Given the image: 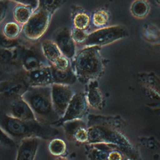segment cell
<instances>
[{
  "mask_svg": "<svg viewBox=\"0 0 160 160\" xmlns=\"http://www.w3.org/2000/svg\"><path fill=\"white\" fill-rule=\"evenodd\" d=\"M29 86H46L53 83L51 64L22 72Z\"/></svg>",
  "mask_w": 160,
  "mask_h": 160,
  "instance_id": "30bf717a",
  "label": "cell"
},
{
  "mask_svg": "<svg viewBox=\"0 0 160 160\" xmlns=\"http://www.w3.org/2000/svg\"><path fill=\"white\" fill-rule=\"evenodd\" d=\"M34 8L29 5L19 4L13 9L12 14L16 22L21 25H23L29 19L32 14Z\"/></svg>",
  "mask_w": 160,
  "mask_h": 160,
  "instance_id": "2e32d148",
  "label": "cell"
},
{
  "mask_svg": "<svg viewBox=\"0 0 160 160\" xmlns=\"http://www.w3.org/2000/svg\"><path fill=\"white\" fill-rule=\"evenodd\" d=\"M85 99L82 94H77L72 96L64 115L59 120H61L62 122L76 120L82 116L85 110Z\"/></svg>",
  "mask_w": 160,
  "mask_h": 160,
  "instance_id": "4fadbf2b",
  "label": "cell"
},
{
  "mask_svg": "<svg viewBox=\"0 0 160 160\" xmlns=\"http://www.w3.org/2000/svg\"><path fill=\"white\" fill-rule=\"evenodd\" d=\"M66 149V146L64 141L59 138L52 139L48 144V150L53 156H62L65 152Z\"/></svg>",
  "mask_w": 160,
  "mask_h": 160,
  "instance_id": "d6986e66",
  "label": "cell"
},
{
  "mask_svg": "<svg viewBox=\"0 0 160 160\" xmlns=\"http://www.w3.org/2000/svg\"><path fill=\"white\" fill-rule=\"evenodd\" d=\"M38 1L39 8L52 14L61 6L62 0H38Z\"/></svg>",
  "mask_w": 160,
  "mask_h": 160,
  "instance_id": "44dd1931",
  "label": "cell"
},
{
  "mask_svg": "<svg viewBox=\"0 0 160 160\" xmlns=\"http://www.w3.org/2000/svg\"><path fill=\"white\" fill-rule=\"evenodd\" d=\"M130 10L134 16L142 18L148 14L149 6L146 0H135L132 3Z\"/></svg>",
  "mask_w": 160,
  "mask_h": 160,
  "instance_id": "e0dca14e",
  "label": "cell"
},
{
  "mask_svg": "<svg viewBox=\"0 0 160 160\" xmlns=\"http://www.w3.org/2000/svg\"><path fill=\"white\" fill-rule=\"evenodd\" d=\"M0 127L13 139L36 136L40 139H49L56 134L55 129L50 124L37 120H21L7 115L0 111Z\"/></svg>",
  "mask_w": 160,
  "mask_h": 160,
  "instance_id": "6da1fadb",
  "label": "cell"
},
{
  "mask_svg": "<svg viewBox=\"0 0 160 160\" xmlns=\"http://www.w3.org/2000/svg\"><path fill=\"white\" fill-rule=\"evenodd\" d=\"M0 142L6 146H12L14 145V141L12 138L8 136L0 127Z\"/></svg>",
  "mask_w": 160,
  "mask_h": 160,
  "instance_id": "4316f807",
  "label": "cell"
},
{
  "mask_svg": "<svg viewBox=\"0 0 160 160\" xmlns=\"http://www.w3.org/2000/svg\"><path fill=\"white\" fill-rule=\"evenodd\" d=\"M53 41L58 46L62 55L68 58H71L74 55V41L68 28H62L58 30L54 36Z\"/></svg>",
  "mask_w": 160,
  "mask_h": 160,
  "instance_id": "8fae6325",
  "label": "cell"
},
{
  "mask_svg": "<svg viewBox=\"0 0 160 160\" xmlns=\"http://www.w3.org/2000/svg\"><path fill=\"white\" fill-rule=\"evenodd\" d=\"M21 66L24 71H29L41 67L50 65L44 57L41 44L21 43Z\"/></svg>",
  "mask_w": 160,
  "mask_h": 160,
  "instance_id": "5b68a950",
  "label": "cell"
},
{
  "mask_svg": "<svg viewBox=\"0 0 160 160\" xmlns=\"http://www.w3.org/2000/svg\"><path fill=\"white\" fill-rule=\"evenodd\" d=\"M72 21L74 28L85 29L89 24L90 18L88 14L84 12H78L74 15Z\"/></svg>",
  "mask_w": 160,
  "mask_h": 160,
  "instance_id": "ffe728a7",
  "label": "cell"
},
{
  "mask_svg": "<svg viewBox=\"0 0 160 160\" xmlns=\"http://www.w3.org/2000/svg\"><path fill=\"white\" fill-rule=\"evenodd\" d=\"M29 87L22 72L0 82V96L4 101L22 96Z\"/></svg>",
  "mask_w": 160,
  "mask_h": 160,
  "instance_id": "52a82bcc",
  "label": "cell"
},
{
  "mask_svg": "<svg viewBox=\"0 0 160 160\" xmlns=\"http://www.w3.org/2000/svg\"><path fill=\"white\" fill-rule=\"evenodd\" d=\"M0 144H1V142H0Z\"/></svg>",
  "mask_w": 160,
  "mask_h": 160,
  "instance_id": "1f68e13d",
  "label": "cell"
},
{
  "mask_svg": "<svg viewBox=\"0 0 160 160\" xmlns=\"http://www.w3.org/2000/svg\"><path fill=\"white\" fill-rule=\"evenodd\" d=\"M41 46L44 57L50 64L62 54L60 49L54 41L45 39L41 42Z\"/></svg>",
  "mask_w": 160,
  "mask_h": 160,
  "instance_id": "5bb4252c",
  "label": "cell"
},
{
  "mask_svg": "<svg viewBox=\"0 0 160 160\" xmlns=\"http://www.w3.org/2000/svg\"><path fill=\"white\" fill-rule=\"evenodd\" d=\"M71 37L74 41L76 42H84L88 37V34L84 29H81L74 28L71 32Z\"/></svg>",
  "mask_w": 160,
  "mask_h": 160,
  "instance_id": "d4e9b609",
  "label": "cell"
},
{
  "mask_svg": "<svg viewBox=\"0 0 160 160\" xmlns=\"http://www.w3.org/2000/svg\"><path fill=\"white\" fill-rule=\"evenodd\" d=\"M6 101L7 107L4 112L7 115L21 120H36L30 106L22 96Z\"/></svg>",
  "mask_w": 160,
  "mask_h": 160,
  "instance_id": "9c48e42d",
  "label": "cell"
},
{
  "mask_svg": "<svg viewBox=\"0 0 160 160\" xmlns=\"http://www.w3.org/2000/svg\"><path fill=\"white\" fill-rule=\"evenodd\" d=\"M21 24L16 21H8L2 28V34L10 39H18L22 30Z\"/></svg>",
  "mask_w": 160,
  "mask_h": 160,
  "instance_id": "ac0fdd59",
  "label": "cell"
},
{
  "mask_svg": "<svg viewBox=\"0 0 160 160\" xmlns=\"http://www.w3.org/2000/svg\"><path fill=\"white\" fill-rule=\"evenodd\" d=\"M108 159H121L119 154H118L117 152H112L110 154Z\"/></svg>",
  "mask_w": 160,
  "mask_h": 160,
  "instance_id": "4dcf8cb0",
  "label": "cell"
},
{
  "mask_svg": "<svg viewBox=\"0 0 160 160\" xmlns=\"http://www.w3.org/2000/svg\"><path fill=\"white\" fill-rule=\"evenodd\" d=\"M75 68L77 74L82 78L97 75L101 68L98 46H89L84 49L76 58Z\"/></svg>",
  "mask_w": 160,
  "mask_h": 160,
  "instance_id": "3957f363",
  "label": "cell"
},
{
  "mask_svg": "<svg viewBox=\"0 0 160 160\" xmlns=\"http://www.w3.org/2000/svg\"><path fill=\"white\" fill-rule=\"evenodd\" d=\"M39 140L40 138L36 136L26 137L21 139L16 159L17 160L34 159L40 142Z\"/></svg>",
  "mask_w": 160,
  "mask_h": 160,
  "instance_id": "7c38bea8",
  "label": "cell"
},
{
  "mask_svg": "<svg viewBox=\"0 0 160 160\" xmlns=\"http://www.w3.org/2000/svg\"><path fill=\"white\" fill-rule=\"evenodd\" d=\"M51 88L54 109L58 116L61 118L72 97V91L66 84L58 83H52Z\"/></svg>",
  "mask_w": 160,
  "mask_h": 160,
  "instance_id": "ba28073f",
  "label": "cell"
},
{
  "mask_svg": "<svg viewBox=\"0 0 160 160\" xmlns=\"http://www.w3.org/2000/svg\"><path fill=\"white\" fill-rule=\"evenodd\" d=\"M51 65L58 70H66L70 68L68 58L62 54L57 58Z\"/></svg>",
  "mask_w": 160,
  "mask_h": 160,
  "instance_id": "cb8c5ba5",
  "label": "cell"
},
{
  "mask_svg": "<svg viewBox=\"0 0 160 160\" xmlns=\"http://www.w3.org/2000/svg\"><path fill=\"white\" fill-rule=\"evenodd\" d=\"M73 138H74L78 141L84 142L88 140V132L84 129L79 127L74 132Z\"/></svg>",
  "mask_w": 160,
  "mask_h": 160,
  "instance_id": "83f0119b",
  "label": "cell"
},
{
  "mask_svg": "<svg viewBox=\"0 0 160 160\" xmlns=\"http://www.w3.org/2000/svg\"><path fill=\"white\" fill-rule=\"evenodd\" d=\"M51 85L29 86L22 95L32 109L36 119L48 124H55L61 119L53 107Z\"/></svg>",
  "mask_w": 160,
  "mask_h": 160,
  "instance_id": "7a4b0ae2",
  "label": "cell"
},
{
  "mask_svg": "<svg viewBox=\"0 0 160 160\" xmlns=\"http://www.w3.org/2000/svg\"><path fill=\"white\" fill-rule=\"evenodd\" d=\"M89 101L92 106L98 107L101 101V96L96 89H92L89 94Z\"/></svg>",
  "mask_w": 160,
  "mask_h": 160,
  "instance_id": "484cf974",
  "label": "cell"
},
{
  "mask_svg": "<svg viewBox=\"0 0 160 160\" xmlns=\"http://www.w3.org/2000/svg\"><path fill=\"white\" fill-rule=\"evenodd\" d=\"M128 36V31L121 26H113L101 28L88 35L84 44L89 46H102L110 44Z\"/></svg>",
  "mask_w": 160,
  "mask_h": 160,
  "instance_id": "8992f818",
  "label": "cell"
},
{
  "mask_svg": "<svg viewBox=\"0 0 160 160\" xmlns=\"http://www.w3.org/2000/svg\"><path fill=\"white\" fill-rule=\"evenodd\" d=\"M8 0H0V24L5 18L9 9Z\"/></svg>",
  "mask_w": 160,
  "mask_h": 160,
  "instance_id": "f1b7e54d",
  "label": "cell"
},
{
  "mask_svg": "<svg viewBox=\"0 0 160 160\" xmlns=\"http://www.w3.org/2000/svg\"><path fill=\"white\" fill-rule=\"evenodd\" d=\"M109 19L108 12L104 9H99L96 11L92 16V22L98 27L103 26L106 24Z\"/></svg>",
  "mask_w": 160,
  "mask_h": 160,
  "instance_id": "7402d4cb",
  "label": "cell"
},
{
  "mask_svg": "<svg viewBox=\"0 0 160 160\" xmlns=\"http://www.w3.org/2000/svg\"><path fill=\"white\" fill-rule=\"evenodd\" d=\"M16 2L19 4H23L31 6L33 8H35L38 4V0H11Z\"/></svg>",
  "mask_w": 160,
  "mask_h": 160,
  "instance_id": "f546056e",
  "label": "cell"
},
{
  "mask_svg": "<svg viewBox=\"0 0 160 160\" xmlns=\"http://www.w3.org/2000/svg\"><path fill=\"white\" fill-rule=\"evenodd\" d=\"M18 39H10L5 36L2 33L0 34V48L12 49L21 43Z\"/></svg>",
  "mask_w": 160,
  "mask_h": 160,
  "instance_id": "603a6c76",
  "label": "cell"
},
{
  "mask_svg": "<svg viewBox=\"0 0 160 160\" xmlns=\"http://www.w3.org/2000/svg\"><path fill=\"white\" fill-rule=\"evenodd\" d=\"M51 14L38 8L35 10L22 25V31L25 37L29 40L37 41L40 39L47 31Z\"/></svg>",
  "mask_w": 160,
  "mask_h": 160,
  "instance_id": "277c9868",
  "label": "cell"
},
{
  "mask_svg": "<svg viewBox=\"0 0 160 160\" xmlns=\"http://www.w3.org/2000/svg\"><path fill=\"white\" fill-rule=\"evenodd\" d=\"M51 66L53 83L68 85L75 81L76 77L70 68L66 70H58L54 68L51 65Z\"/></svg>",
  "mask_w": 160,
  "mask_h": 160,
  "instance_id": "9a60e30c",
  "label": "cell"
}]
</instances>
